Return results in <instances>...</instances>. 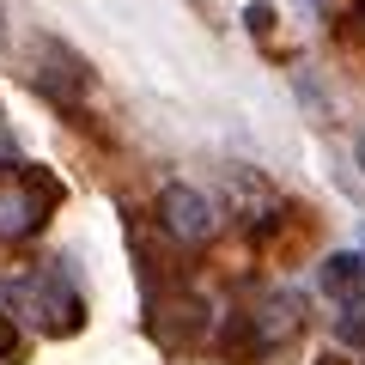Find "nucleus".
<instances>
[{"instance_id": "2", "label": "nucleus", "mask_w": 365, "mask_h": 365, "mask_svg": "<svg viewBox=\"0 0 365 365\" xmlns=\"http://www.w3.org/2000/svg\"><path fill=\"white\" fill-rule=\"evenodd\" d=\"M55 207V182L37 177L31 165H0V244H19V237L43 232V220H49Z\"/></svg>"}, {"instance_id": "3", "label": "nucleus", "mask_w": 365, "mask_h": 365, "mask_svg": "<svg viewBox=\"0 0 365 365\" xmlns=\"http://www.w3.org/2000/svg\"><path fill=\"white\" fill-rule=\"evenodd\" d=\"M158 225H165L177 244H207V237L220 232V213H213V201L201 195V189L170 182L165 195H158Z\"/></svg>"}, {"instance_id": "10", "label": "nucleus", "mask_w": 365, "mask_h": 365, "mask_svg": "<svg viewBox=\"0 0 365 365\" xmlns=\"http://www.w3.org/2000/svg\"><path fill=\"white\" fill-rule=\"evenodd\" d=\"M359 19H365V0H359Z\"/></svg>"}, {"instance_id": "5", "label": "nucleus", "mask_w": 365, "mask_h": 365, "mask_svg": "<svg viewBox=\"0 0 365 365\" xmlns=\"http://www.w3.org/2000/svg\"><path fill=\"white\" fill-rule=\"evenodd\" d=\"M244 323L256 329V341H250V347H256V353H268L274 341H292V335H299L304 311H299V299H292V292H268V299L256 304V317H244Z\"/></svg>"}, {"instance_id": "8", "label": "nucleus", "mask_w": 365, "mask_h": 365, "mask_svg": "<svg viewBox=\"0 0 365 365\" xmlns=\"http://www.w3.org/2000/svg\"><path fill=\"white\" fill-rule=\"evenodd\" d=\"M13 359H19V323L0 311V365H13Z\"/></svg>"}, {"instance_id": "4", "label": "nucleus", "mask_w": 365, "mask_h": 365, "mask_svg": "<svg viewBox=\"0 0 365 365\" xmlns=\"http://www.w3.org/2000/svg\"><path fill=\"white\" fill-rule=\"evenodd\" d=\"M31 79H37V86L49 91L55 104H73L79 91L91 86V73H86V61H79V55H67L61 43H43V61H37V73H31Z\"/></svg>"}, {"instance_id": "6", "label": "nucleus", "mask_w": 365, "mask_h": 365, "mask_svg": "<svg viewBox=\"0 0 365 365\" xmlns=\"http://www.w3.org/2000/svg\"><path fill=\"white\" fill-rule=\"evenodd\" d=\"M317 280H323V292H329L335 304H365V256H359V250H341V256H329Z\"/></svg>"}, {"instance_id": "1", "label": "nucleus", "mask_w": 365, "mask_h": 365, "mask_svg": "<svg viewBox=\"0 0 365 365\" xmlns=\"http://www.w3.org/2000/svg\"><path fill=\"white\" fill-rule=\"evenodd\" d=\"M6 304H13L25 323H37L43 335H73V329L86 323V299H79V287L61 268H37V274L6 280Z\"/></svg>"}, {"instance_id": "9", "label": "nucleus", "mask_w": 365, "mask_h": 365, "mask_svg": "<svg viewBox=\"0 0 365 365\" xmlns=\"http://www.w3.org/2000/svg\"><path fill=\"white\" fill-rule=\"evenodd\" d=\"M353 158H359V170H365V134H359V140H353Z\"/></svg>"}, {"instance_id": "7", "label": "nucleus", "mask_w": 365, "mask_h": 365, "mask_svg": "<svg viewBox=\"0 0 365 365\" xmlns=\"http://www.w3.org/2000/svg\"><path fill=\"white\" fill-rule=\"evenodd\" d=\"M335 341H341V347H365V304H341Z\"/></svg>"}]
</instances>
